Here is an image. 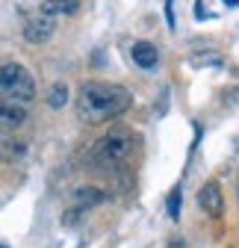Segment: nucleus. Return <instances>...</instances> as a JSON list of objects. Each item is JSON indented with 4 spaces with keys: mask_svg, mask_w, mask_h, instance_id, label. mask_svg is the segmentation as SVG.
Here are the masks:
<instances>
[{
    "mask_svg": "<svg viewBox=\"0 0 239 248\" xmlns=\"http://www.w3.org/2000/svg\"><path fill=\"white\" fill-rule=\"evenodd\" d=\"M180 204H183V192H180V186H174V189L168 192V201H165V213H168L171 222L180 219Z\"/></svg>",
    "mask_w": 239,
    "mask_h": 248,
    "instance_id": "obj_11",
    "label": "nucleus"
},
{
    "mask_svg": "<svg viewBox=\"0 0 239 248\" xmlns=\"http://www.w3.org/2000/svg\"><path fill=\"white\" fill-rule=\"evenodd\" d=\"M0 248H9V245H3V242H0Z\"/></svg>",
    "mask_w": 239,
    "mask_h": 248,
    "instance_id": "obj_17",
    "label": "nucleus"
},
{
    "mask_svg": "<svg viewBox=\"0 0 239 248\" xmlns=\"http://www.w3.org/2000/svg\"><path fill=\"white\" fill-rule=\"evenodd\" d=\"M109 195L104 189H98V186H77V189H71V204L80 207V210H89V207H98L104 204Z\"/></svg>",
    "mask_w": 239,
    "mask_h": 248,
    "instance_id": "obj_7",
    "label": "nucleus"
},
{
    "mask_svg": "<svg viewBox=\"0 0 239 248\" xmlns=\"http://www.w3.org/2000/svg\"><path fill=\"white\" fill-rule=\"evenodd\" d=\"M83 213H86V210H80V207H71V210H65V216H62V225H65V228H71V225H77Z\"/></svg>",
    "mask_w": 239,
    "mask_h": 248,
    "instance_id": "obj_12",
    "label": "nucleus"
},
{
    "mask_svg": "<svg viewBox=\"0 0 239 248\" xmlns=\"http://www.w3.org/2000/svg\"><path fill=\"white\" fill-rule=\"evenodd\" d=\"M0 92L6 95V101L27 104L36 98V83L21 62H3L0 65Z\"/></svg>",
    "mask_w": 239,
    "mask_h": 248,
    "instance_id": "obj_3",
    "label": "nucleus"
},
{
    "mask_svg": "<svg viewBox=\"0 0 239 248\" xmlns=\"http://www.w3.org/2000/svg\"><path fill=\"white\" fill-rule=\"evenodd\" d=\"M53 30H56V21L42 12V15H33V18L24 24V39H27L30 45H45V42L53 36Z\"/></svg>",
    "mask_w": 239,
    "mask_h": 248,
    "instance_id": "obj_4",
    "label": "nucleus"
},
{
    "mask_svg": "<svg viewBox=\"0 0 239 248\" xmlns=\"http://www.w3.org/2000/svg\"><path fill=\"white\" fill-rule=\"evenodd\" d=\"M130 59L136 62L139 68H154L157 59H160V50H157V45H151V42H136V45L130 47Z\"/></svg>",
    "mask_w": 239,
    "mask_h": 248,
    "instance_id": "obj_8",
    "label": "nucleus"
},
{
    "mask_svg": "<svg viewBox=\"0 0 239 248\" xmlns=\"http://www.w3.org/2000/svg\"><path fill=\"white\" fill-rule=\"evenodd\" d=\"M198 204L207 216H213V219H219V216L224 213V198H222V186L216 180H207L201 186V192H198Z\"/></svg>",
    "mask_w": 239,
    "mask_h": 248,
    "instance_id": "obj_5",
    "label": "nucleus"
},
{
    "mask_svg": "<svg viewBox=\"0 0 239 248\" xmlns=\"http://www.w3.org/2000/svg\"><path fill=\"white\" fill-rule=\"evenodd\" d=\"M133 145H136V139H133L130 130L115 127V130H109L106 136H101V139L95 142V148L89 151V163L95 166V171H101V169H112V166H118L121 160L130 157Z\"/></svg>",
    "mask_w": 239,
    "mask_h": 248,
    "instance_id": "obj_2",
    "label": "nucleus"
},
{
    "mask_svg": "<svg viewBox=\"0 0 239 248\" xmlns=\"http://www.w3.org/2000/svg\"><path fill=\"white\" fill-rule=\"evenodd\" d=\"M201 3H204V0H198V3H195V18H198V21H201V18H210V12H207Z\"/></svg>",
    "mask_w": 239,
    "mask_h": 248,
    "instance_id": "obj_14",
    "label": "nucleus"
},
{
    "mask_svg": "<svg viewBox=\"0 0 239 248\" xmlns=\"http://www.w3.org/2000/svg\"><path fill=\"white\" fill-rule=\"evenodd\" d=\"M165 18H168V27H174V0H165Z\"/></svg>",
    "mask_w": 239,
    "mask_h": 248,
    "instance_id": "obj_13",
    "label": "nucleus"
},
{
    "mask_svg": "<svg viewBox=\"0 0 239 248\" xmlns=\"http://www.w3.org/2000/svg\"><path fill=\"white\" fill-rule=\"evenodd\" d=\"M133 98L124 86L118 83H101V80H89L77 92V115L89 124H101L109 118H118L130 109Z\"/></svg>",
    "mask_w": 239,
    "mask_h": 248,
    "instance_id": "obj_1",
    "label": "nucleus"
},
{
    "mask_svg": "<svg viewBox=\"0 0 239 248\" xmlns=\"http://www.w3.org/2000/svg\"><path fill=\"white\" fill-rule=\"evenodd\" d=\"M165 248H186V242L180 239V236H174V239H168V245Z\"/></svg>",
    "mask_w": 239,
    "mask_h": 248,
    "instance_id": "obj_15",
    "label": "nucleus"
},
{
    "mask_svg": "<svg viewBox=\"0 0 239 248\" xmlns=\"http://www.w3.org/2000/svg\"><path fill=\"white\" fill-rule=\"evenodd\" d=\"M27 121V107L15 104V101H0V127L3 130H15Z\"/></svg>",
    "mask_w": 239,
    "mask_h": 248,
    "instance_id": "obj_6",
    "label": "nucleus"
},
{
    "mask_svg": "<svg viewBox=\"0 0 239 248\" xmlns=\"http://www.w3.org/2000/svg\"><path fill=\"white\" fill-rule=\"evenodd\" d=\"M80 9V0H45L42 3V12L56 18V15H74Z\"/></svg>",
    "mask_w": 239,
    "mask_h": 248,
    "instance_id": "obj_9",
    "label": "nucleus"
},
{
    "mask_svg": "<svg viewBox=\"0 0 239 248\" xmlns=\"http://www.w3.org/2000/svg\"><path fill=\"white\" fill-rule=\"evenodd\" d=\"M224 3H227L230 9H236V6H239V0H224Z\"/></svg>",
    "mask_w": 239,
    "mask_h": 248,
    "instance_id": "obj_16",
    "label": "nucleus"
},
{
    "mask_svg": "<svg viewBox=\"0 0 239 248\" xmlns=\"http://www.w3.org/2000/svg\"><path fill=\"white\" fill-rule=\"evenodd\" d=\"M68 104V86L65 83H53L47 89V107L50 109H62Z\"/></svg>",
    "mask_w": 239,
    "mask_h": 248,
    "instance_id": "obj_10",
    "label": "nucleus"
}]
</instances>
